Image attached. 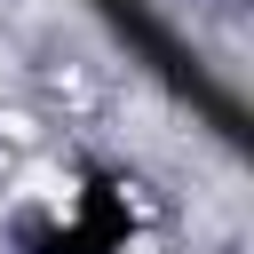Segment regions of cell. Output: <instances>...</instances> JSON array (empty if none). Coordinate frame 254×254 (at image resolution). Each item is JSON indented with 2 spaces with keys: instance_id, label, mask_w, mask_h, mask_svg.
<instances>
[{
  "instance_id": "6da1fadb",
  "label": "cell",
  "mask_w": 254,
  "mask_h": 254,
  "mask_svg": "<svg viewBox=\"0 0 254 254\" xmlns=\"http://www.w3.org/2000/svg\"><path fill=\"white\" fill-rule=\"evenodd\" d=\"M135 238H143L135 175L111 167V159H87L71 175V198L16 230V254H135Z\"/></svg>"
}]
</instances>
